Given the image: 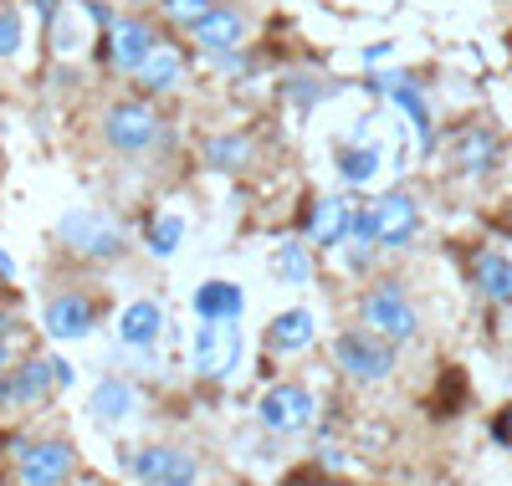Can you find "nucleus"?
<instances>
[{
    "label": "nucleus",
    "instance_id": "nucleus-12",
    "mask_svg": "<svg viewBox=\"0 0 512 486\" xmlns=\"http://www.w3.org/2000/svg\"><path fill=\"white\" fill-rule=\"evenodd\" d=\"M195 41H200V47L205 52H216V57H226L231 47H236V41H241V31H246V21H241V11L236 6H210L195 26Z\"/></svg>",
    "mask_w": 512,
    "mask_h": 486
},
{
    "label": "nucleus",
    "instance_id": "nucleus-34",
    "mask_svg": "<svg viewBox=\"0 0 512 486\" xmlns=\"http://www.w3.org/2000/svg\"><path fill=\"white\" fill-rule=\"evenodd\" d=\"M6 323H11V318H6V313H0V333H6Z\"/></svg>",
    "mask_w": 512,
    "mask_h": 486
},
{
    "label": "nucleus",
    "instance_id": "nucleus-26",
    "mask_svg": "<svg viewBox=\"0 0 512 486\" xmlns=\"http://www.w3.org/2000/svg\"><path fill=\"white\" fill-rule=\"evenodd\" d=\"M180 241H185V220L180 215H159L154 226H149V251L154 256H175Z\"/></svg>",
    "mask_w": 512,
    "mask_h": 486
},
{
    "label": "nucleus",
    "instance_id": "nucleus-2",
    "mask_svg": "<svg viewBox=\"0 0 512 486\" xmlns=\"http://www.w3.org/2000/svg\"><path fill=\"white\" fill-rule=\"evenodd\" d=\"M364 328H369V333H379V338H390V343L415 338L420 318H415V307L405 302L400 282H379V287L364 297Z\"/></svg>",
    "mask_w": 512,
    "mask_h": 486
},
{
    "label": "nucleus",
    "instance_id": "nucleus-20",
    "mask_svg": "<svg viewBox=\"0 0 512 486\" xmlns=\"http://www.w3.org/2000/svg\"><path fill=\"white\" fill-rule=\"evenodd\" d=\"M134 77L144 82V93H169V87L180 82V52L169 47V41H159V47L149 52V62H144Z\"/></svg>",
    "mask_w": 512,
    "mask_h": 486
},
{
    "label": "nucleus",
    "instance_id": "nucleus-8",
    "mask_svg": "<svg viewBox=\"0 0 512 486\" xmlns=\"http://www.w3.org/2000/svg\"><path fill=\"white\" fill-rule=\"evenodd\" d=\"M369 210H374L379 246H410V241H415V231H420V205H415L405 190L384 195V200H379V205H369Z\"/></svg>",
    "mask_w": 512,
    "mask_h": 486
},
{
    "label": "nucleus",
    "instance_id": "nucleus-6",
    "mask_svg": "<svg viewBox=\"0 0 512 486\" xmlns=\"http://www.w3.org/2000/svg\"><path fill=\"white\" fill-rule=\"evenodd\" d=\"M369 87H374L379 98H390L395 108H405V113H410L415 134H420V149L431 154V149H436V128H431V108H425L420 87H415V77H405V72H390V77H374Z\"/></svg>",
    "mask_w": 512,
    "mask_h": 486
},
{
    "label": "nucleus",
    "instance_id": "nucleus-10",
    "mask_svg": "<svg viewBox=\"0 0 512 486\" xmlns=\"http://www.w3.org/2000/svg\"><path fill=\"white\" fill-rule=\"evenodd\" d=\"M128 471H134L139 481H149V486H164V481H195V461H190L185 451H169V446H144V451H134Z\"/></svg>",
    "mask_w": 512,
    "mask_h": 486
},
{
    "label": "nucleus",
    "instance_id": "nucleus-13",
    "mask_svg": "<svg viewBox=\"0 0 512 486\" xmlns=\"http://www.w3.org/2000/svg\"><path fill=\"white\" fill-rule=\"evenodd\" d=\"M47 333L52 338H88L93 333V302L88 297H77V292H62L47 302Z\"/></svg>",
    "mask_w": 512,
    "mask_h": 486
},
{
    "label": "nucleus",
    "instance_id": "nucleus-3",
    "mask_svg": "<svg viewBox=\"0 0 512 486\" xmlns=\"http://www.w3.org/2000/svg\"><path fill=\"white\" fill-rule=\"evenodd\" d=\"M103 139L118 154H144L159 139V118H154L149 103H113L108 118H103Z\"/></svg>",
    "mask_w": 512,
    "mask_h": 486
},
{
    "label": "nucleus",
    "instance_id": "nucleus-21",
    "mask_svg": "<svg viewBox=\"0 0 512 486\" xmlns=\"http://www.w3.org/2000/svg\"><path fill=\"white\" fill-rule=\"evenodd\" d=\"M472 272H477V287L492 297V302H512V261L502 251H482L472 261Z\"/></svg>",
    "mask_w": 512,
    "mask_h": 486
},
{
    "label": "nucleus",
    "instance_id": "nucleus-19",
    "mask_svg": "<svg viewBox=\"0 0 512 486\" xmlns=\"http://www.w3.org/2000/svg\"><path fill=\"white\" fill-rule=\"evenodd\" d=\"M52 384H57L52 359H31L6 389H0V400H6V405H31V400H41V394H47Z\"/></svg>",
    "mask_w": 512,
    "mask_h": 486
},
{
    "label": "nucleus",
    "instance_id": "nucleus-5",
    "mask_svg": "<svg viewBox=\"0 0 512 486\" xmlns=\"http://www.w3.org/2000/svg\"><path fill=\"white\" fill-rule=\"evenodd\" d=\"M256 415H262L267 430L277 435H292V430H303L313 420V394L303 384H277L262 394V405H256Z\"/></svg>",
    "mask_w": 512,
    "mask_h": 486
},
{
    "label": "nucleus",
    "instance_id": "nucleus-28",
    "mask_svg": "<svg viewBox=\"0 0 512 486\" xmlns=\"http://www.w3.org/2000/svg\"><path fill=\"white\" fill-rule=\"evenodd\" d=\"M205 11H210V0H164V16L180 21V26H195Z\"/></svg>",
    "mask_w": 512,
    "mask_h": 486
},
{
    "label": "nucleus",
    "instance_id": "nucleus-11",
    "mask_svg": "<svg viewBox=\"0 0 512 486\" xmlns=\"http://www.w3.org/2000/svg\"><path fill=\"white\" fill-rule=\"evenodd\" d=\"M72 471V446L67 440H41L21 456V481L26 486H62V476Z\"/></svg>",
    "mask_w": 512,
    "mask_h": 486
},
{
    "label": "nucleus",
    "instance_id": "nucleus-14",
    "mask_svg": "<svg viewBox=\"0 0 512 486\" xmlns=\"http://www.w3.org/2000/svg\"><path fill=\"white\" fill-rule=\"evenodd\" d=\"M349 226H354V205H344V200H318V205H308V220H303V231H308V241H318V246H333V241H344L349 236Z\"/></svg>",
    "mask_w": 512,
    "mask_h": 486
},
{
    "label": "nucleus",
    "instance_id": "nucleus-24",
    "mask_svg": "<svg viewBox=\"0 0 512 486\" xmlns=\"http://www.w3.org/2000/svg\"><path fill=\"white\" fill-rule=\"evenodd\" d=\"M338 174H344L349 185H369L374 174H379V154L369 144H349L344 154H338Z\"/></svg>",
    "mask_w": 512,
    "mask_h": 486
},
{
    "label": "nucleus",
    "instance_id": "nucleus-31",
    "mask_svg": "<svg viewBox=\"0 0 512 486\" xmlns=\"http://www.w3.org/2000/svg\"><path fill=\"white\" fill-rule=\"evenodd\" d=\"M6 277H11V256H6V251H0V282H6Z\"/></svg>",
    "mask_w": 512,
    "mask_h": 486
},
{
    "label": "nucleus",
    "instance_id": "nucleus-17",
    "mask_svg": "<svg viewBox=\"0 0 512 486\" xmlns=\"http://www.w3.org/2000/svg\"><path fill=\"white\" fill-rule=\"evenodd\" d=\"M313 313L308 307H287V313H277L272 318V328H267V343L277 348V353H297V348H308L313 343Z\"/></svg>",
    "mask_w": 512,
    "mask_h": 486
},
{
    "label": "nucleus",
    "instance_id": "nucleus-25",
    "mask_svg": "<svg viewBox=\"0 0 512 486\" xmlns=\"http://www.w3.org/2000/svg\"><path fill=\"white\" fill-rule=\"evenodd\" d=\"M205 159L216 164V169H241V164L251 159V144H246L241 134H226V139H210V144H205Z\"/></svg>",
    "mask_w": 512,
    "mask_h": 486
},
{
    "label": "nucleus",
    "instance_id": "nucleus-4",
    "mask_svg": "<svg viewBox=\"0 0 512 486\" xmlns=\"http://www.w3.org/2000/svg\"><path fill=\"white\" fill-rule=\"evenodd\" d=\"M236 359H241V333H236V323H205V318H200V328H195V369H200L205 379H226V374L236 369Z\"/></svg>",
    "mask_w": 512,
    "mask_h": 486
},
{
    "label": "nucleus",
    "instance_id": "nucleus-22",
    "mask_svg": "<svg viewBox=\"0 0 512 486\" xmlns=\"http://www.w3.org/2000/svg\"><path fill=\"white\" fill-rule=\"evenodd\" d=\"M128 410H134V389H128L123 379H103L98 394H93V415L108 420V425H118Z\"/></svg>",
    "mask_w": 512,
    "mask_h": 486
},
{
    "label": "nucleus",
    "instance_id": "nucleus-29",
    "mask_svg": "<svg viewBox=\"0 0 512 486\" xmlns=\"http://www.w3.org/2000/svg\"><path fill=\"white\" fill-rule=\"evenodd\" d=\"M492 435H497V446H507V451H512V410H502V415H497Z\"/></svg>",
    "mask_w": 512,
    "mask_h": 486
},
{
    "label": "nucleus",
    "instance_id": "nucleus-30",
    "mask_svg": "<svg viewBox=\"0 0 512 486\" xmlns=\"http://www.w3.org/2000/svg\"><path fill=\"white\" fill-rule=\"evenodd\" d=\"M52 369H57V384H62V389H67V384H72V379H77V374H72V364H67V359H52Z\"/></svg>",
    "mask_w": 512,
    "mask_h": 486
},
{
    "label": "nucleus",
    "instance_id": "nucleus-16",
    "mask_svg": "<svg viewBox=\"0 0 512 486\" xmlns=\"http://www.w3.org/2000/svg\"><path fill=\"white\" fill-rule=\"evenodd\" d=\"M241 307H246V297H241L236 282H205V287L195 292V313H200L205 323H236Z\"/></svg>",
    "mask_w": 512,
    "mask_h": 486
},
{
    "label": "nucleus",
    "instance_id": "nucleus-7",
    "mask_svg": "<svg viewBox=\"0 0 512 486\" xmlns=\"http://www.w3.org/2000/svg\"><path fill=\"white\" fill-rule=\"evenodd\" d=\"M62 241L77 246L82 256H118V251H123V236L108 226L103 215H93V210H72V215H62Z\"/></svg>",
    "mask_w": 512,
    "mask_h": 486
},
{
    "label": "nucleus",
    "instance_id": "nucleus-33",
    "mask_svg": "<svg viewBox=\"0 0 512 486\" xmlns=\"http://www.w3.org/2000/svg\"><path fill=\"white\" fill-rule=\"evenodd\" d=\"M164 486H195V481H164Z\"/></svg>",
    "mask_w": 512,
    "mask_h": 486
},
{
    "label": "nucleus",
    "instance_id": "nucleus-32",
    "mask_svg": "<svg viewBox=\"0 0 512 486\" xmlns=\"http://www.w3.org/2000/svg\"><path fill=\"white\" fill-rule=\"evenodd\" d=\"M0 374H6V348H0Z\"/></svg>",
    "mask_w": 512,
    "mask_h": 486
},
{
    "label": "nucleus",
    "instance_id": "nucleus-1",
    "mask_svg": "<svg viewBox=\"0 0 512 486\" xmlns=\"http://www.w3.org/2000/svg\"><path fill=\"white\" fill-rule=\"evenodd\" d=\"M333 359H338V369H344L349 379L374 384V379H390L395 348H390V338H379V333H338L333 338Z\"/></svg>",
    "mask_w": 512,
    "mask_h": 486
},
{
    "label": "nucleus",
    "instance_id": "nucleus-23",
    "mask_svg": "<svg viewBox=\"0 0 512 486\" xmlns=\"http://www.w3.org/2000/svg\"><path fill=\"white\" fill-rule=\"evenodd\" d=\"M277 277H287L292 287H308L313 282V256H308V246H297V241H287V246H277Z\"/></svg>",
    "mask_w": 512,
    "mask_h": 486
},
{
    "label": "nucleus",
    "instance_id": "nucleus-18",
    "mask_svg": "<svg viewBox=\"0 0 512 486\" xmlns=\"http://www.w3.org/2000/svg\"><path fill=\"white\" fill-rule=\"evenodd\" d=\"M456 164L466 169V174H487L492 164H497V134L492 128H461L456 134Z\"/></svg>",
    "mask_w": 512,
    "mask_h": 486
},
{
    "label": "nucleus",
    "instance_id": "nucleus-15",
    "mask_svg": "<svg viewBox=\"0 0 512 486\" xmlns=\"http://www.w3.org/2000/svg\"><path fill=\"white\" fill-rule=\"evenodd\" d=\"M159 328H164V313H159V302H149V297L128 302L123 318H118V338H123L128 348H149V343L159 338Z\"/></svg>",
    "mask_w": 512,
    "mask_h": 486
},
{
    "label": "nucleus",
    "instance_id": "nucleus-27",
    "mask_svg": "<svg viewBox=\"0 0 512 486\" xmlns=\"http://www.w3.org/2000/svg\"><path fill=\"white\" fill-rule=\"evenodd\" d=\"M21 41H26V26L16 11H0V57H16L21 52Z\"/></svg>",
    "mask_w": 512,
    "mask_h": 486
},
{
    "label": "nucleus",
    "instance_id": "nucleus-9",
    "mask_svg": "<svg viewBox=\"0 0 512 486\" xmlns=\"http://www.w3.org/2000/svg\"><path fill=\"white\" fill-rule=\"evenodd\" d=\"M154 47H159V36H154L144 21H118V26L108 31V62H113L118 72H139Z\"/></svg>",
    "mask_w": 512,
    "mask_h": 486
}]
</instances>
